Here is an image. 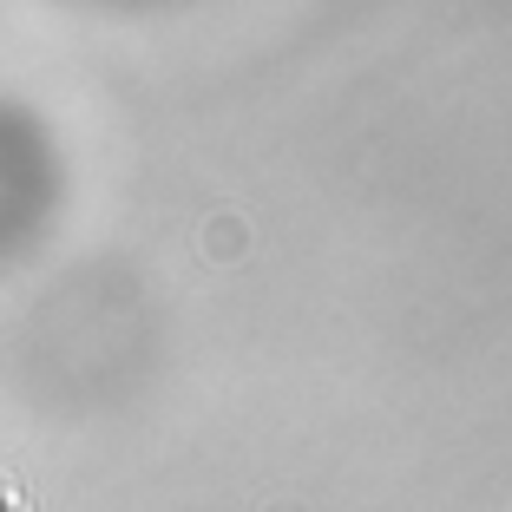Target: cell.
I'll return each instance as SVG.
<instances>
[{"mask_svg": "<svg viewBox=\"0 0 512 512\" xmlns=\"http://www.w3.org/2000/svg\"><path fill=\"white\" fill-rule=\"evenodd\" d=\"M243 237H250V230H243V217H217V224L204 230V250H211L217 263H230V256H243Z\"/></svg>", "mask_w": 512, "mask_h": 512, "instance_id": "6da1fadb", "label": "cell"}, {"mask_svg": "<svg viewBox=\"0 0 512 512\" xmlns=\"http://www.w3.org/2000/svg\"><path fill=\"white\" fill-rule=\"evenodd\" d=\"M289 512H296V506H289Z\"/></svg>", "mask_w": 512, "mask_h": 512, "instance_id": "7a4b0ae2", "label": "cell"}]
</instances>
